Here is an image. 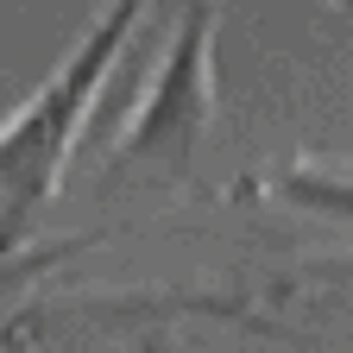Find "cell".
<instances>
[{
  "label": "cell",
  "instance_id": "1",
  "mask_svg": "<svg viewBox=\"0 0 353 353\" xmlns=\"http://www.w3.org/2000/svg\"><path fill=\"white\" fill-rule=\"evenodd\" d=\"M152 0H108V13L82 32V44L51 70V82L0 126V240L13 228H26V214L44 208L63 183V164H70V145L95 108L101 82L114 76L120 51L132 26L145 19Z\"/></svg>",
  "mask_w": 353,
  "mask_h": 353
},
{
  "label": "cell",
  "instance_id": "2",
  "mask_svg": "<svg viewBox=\"0 0 353 353\" xmlns=\"http://www.w3.org/2000/svg\"><path fill=\"white\" fill-rule=\"evenodd\" d=\"M214 13L221 0H190L183 26L164 38V57L152 82L139 88L126 126L114 132L108 176L132 164H164V170H190L208 126H214Z\"/></svg>",
  "mask_w": 353,
  "mask_h": 353
},
{
  "label": "cell",
  "instance_id": "3",
  "mask_svg": "<svg viewBox=\"0 0 353 353\" xmlns=\"http://www.w3.org/2000/svg\"><path fill=\"white\" fill-rule=\"evenodd\" d=\"M228 196H234V202H246V208H296V214L353 221V170H347V164L296 158V164H278V170L240 176Z\"/></svg>",
  "mask_w": 353,
  "mask_h": 353
},
{
  "label": "cell",
  "instance_id": "4",
  "mask_svg": "<svg viewBox=\"0 0 353 353\" xmlns=\"http://www.w3.org/2000/svg\"><path fill=\"white\" fill-rule=\"evenodd\" d=\"M296 284H353V252H341V259H309L303 272H296Z\"/></svg>",
  "mask_w": 353,
  "mask_h": 353
},
{
  "label": "cell",
  "instance_id": "5",
  "mask_svg": "<svg viewBox=\"0 0 353 353\" xmlns=\"http://www.w3.org/2000/svg\"><path fill=\"white\" fill-rule=\"evenodd\" d=\"M132 353H164V341H158V334H145V341L132 347Z\"/></svg>",
  "mask_w": 353,
  "mask_h": 353
}]
</instances>
